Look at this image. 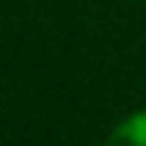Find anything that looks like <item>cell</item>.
I'll return each mask as SVG.
<instances>
[{
    "mask_svg": "<svg viewBox=\"0 0 146 146\" xmlns=\"http://www.w3.org/2000/svg\"><path fill=\"white\" fill-rule=\"evenodd\" d=\"M106 146H146V109H140V112L124 118L109 134Z\"/></svg>",
    "mask_w": 146,
    "mask_h": 146,
    "instance_id": "cell-1",
    "label": "cell"
}]
</instances>
